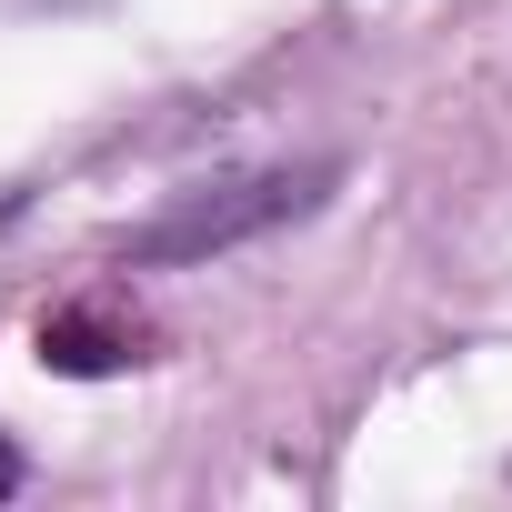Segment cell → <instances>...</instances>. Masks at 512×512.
<instances>
[{"instance_id":"cell-1","label":"cell","mask_w":512,"mask_h":512,"mask_svg":"<svg viewBox=\"0 0 512 512\" xmlns=\"http://www.w3.org/2000/svg\"><path fill=\"white\" fill-rule=\"evenodd\" d=\"M342 161H262V171H221V181H191L171 191L151 221L121 231V262L131 272H191V262H221V251L262 241L282 221H312L332 201Z\"/></svg>"},{"instance_id":"cell-2","label":"cell","mask_w":512,"mask_h":512,"mask_svg":"<svg viewBox=\"0 0 512 512\" xmlns=\"http://www.w3.org/2000/svg\"><path fill=\"white\" fill-rule=\"evenodd\" d=\"M41 362L71 372V382L131 372L141 362V322H121L111 302H61V312H41Z\"/></svg>"},{"instance_id":"cell-3","label":"cell","mask_w":512,"mask_h":512,"mask_svg":"<svg viewBox=\"0 0 512 512\" xmlns=\"http://www.w3.org/2000/svg\"><path fill=\"white\" fill-rule=\"evenodd\" d=\"M0 492H21V452L11 442H0Z\"/></svg>"}]
</instances>
